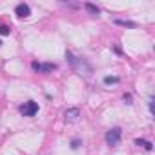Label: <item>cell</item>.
Masks as SVG:
<instances>
[{
  "label": "cell",
  "instance_id": "1",
  "mask_svg": "<svg viewBox=\"0 0 155 155\" xmlns=\"http://www.w3.org/2000/svg\"><path fill=\"white\" fill-rule=\"evenodd\" d=\"M66 60H68V62H69L77 71H79L81 75H90V73H91V68H90L82 58H77L71 51H66Z\"/></svg>",
  "mask_w": 155,
  "mask_h": 155
},
{
  "label": "cell",
  "instance_id": "2",
  "mask_svg": "<svg viewBox=\"0 0 155 155\" xmlns=\"http://www.w3.org/2000/svg\"><path fill=\"white\" fill-rule=\"evenodd\" d=\"M120 137H122V130L120 128H111L108 133H106V142L110 146H117L120 142Z\"/></svg>",
  "mask_w": 155,
  "mask_h": 155
},
{
  "label": "cell",
  "instance_id": "3",
  "mask_svg": "<svg viewBox=\"0 0 155 155\" xmlns=\"http://www.w3.org/2000/svg\"><path fill=\"white\" fill-rule=\"evenodd\" d=\"M37 111H38V104L33 102V101L24 102V104L20 106V113H22L24 117H33V115H37Z\"/></svg>",
  "mask_w": 155,
  "mask_h": 155
},
{
  "label": "cell",
  "instance_id": "4",
  "mask_svg": "<svg viewBox=\"0 0 155 155\" xmlns=\"http://www.w3.org/2000/svg\"><path fill=\"white\" fill-rule=\"evenodd\" d=\"M64 117H66V120L73 122V120H77V119L81 117V110H79V108H68V110L64 111Z\"/></svg>",
  "mask_w": 155,
  "mask_h": 155
},
{
  "label": "cell",
  "instance_id": "5",
  "mask_svg": "<svg viewBox=\"0 0 155 155\" xmlns=\"http://www.w3.org/2000/svg\"><path fill=\"white\" fill-rule=\"evenodd\" d=\"M15 13H17L20 18H26V17L31 15V8H29L28 4H18V6L15 8Z\"/></svg>",
  "mask_w": 155,
  "mask_h": 155
},
{
  "label": "cell",
  "instance_id": "6",
  "mask_svg": "<svg viewBox=\"0 0 155 155\" xmlns=\"http://www.w3.org/2000/svg\"><path fill=\"white\" fill-rule=\"evenodd\" d=\"M135 144H137V146H142V148L148 150V151H151V148H153V144H151L150 140H144V139H137Z\"/></svg>",
  "mask_w": 155,
  "mask_h": 155
},
{
  "label": "cell",
  "instance_id": "7",
  "mask_svg": "<svg viewBox=\"0 0 155 155\" xmlns=\"http://www.w3.org/2000/svg\"><path fill=\"white\" fill-rule=\"evenodd\" d=\"M57 66L53 64V62H46V64H40V73H49V71H53Z\"/></svg>",
  "mask_w": 155,
  "mask_h": 155
},
{
  "label": "cell",
  "instance_id": "8",
  "mask_svg": "<svg viewBox=\"0 0 155 155\" xmlns=\"http://www.w3.org/2000/svg\"><path fill=\"white\" fill-rule=\"evenodd\" d=\"M84 8H86V9H88V11H90L91 15H99V13H101V9H99L97 6H93V4H90V2H86V4H84Z\"/></svg>",
  "mask_w": 155,
  "mask_h": 155
},
{
  "label": "cell",
  "instance_id": "9",
  "mask_svg": "<svg viewBox=\"0 0 155 155\" xmlns=\"http://www.w3.org/2000/svg\"><path fill=\"white\" fill-rule=\"evenodd\" d=\"M115 24H119V26H124V28H137V24L135 22H130V20H115Z\"/></svg>",
  "mask_w": 155,
  "mask_h": 155
},
{
  "label": "cell",
  "instance_id": "10",
  "mask_svg": "<svg viewBox=\"0 0 155 155\" xmlns=\"http://www.w3.org/2000/svg\"><path fill=\"white\" fill-rule=\"evenodd\" d=\"M119 82V77H104V84H117Z\"/></svg>",
  "mask_w": 155,
  "mask_h": 155
},
{
  "label": "cell",
  "instance_id": "11",
  "mask_svg": "<svg viewBox=\"0 0 155 155\" xmlns=\"http://www.w3.org/2000/svg\"><path fill=\"white\" fill-rule=\"evenodd\" d=\"M9 33H11V28H9V26H6V24L0 26V35H4V37H6V35H9Z\"/></svg>",
  "mask_w": 155,
  "mask_h": 155
},
{
  "label": "cell",
  "instance_id": "12",
  "mask_svg": "<svg viewBox=\"0 0 155 155\" xmlns=\"http://www.w3.org/2000/svg\"><path fill=\"white\" fill-rule=\"evenodd\" d=\"M79 144H81V140H79V139H73V140H71V148H73V150L79 148Z\"/></svg>",
  "mask_w": 155,
  "mask_h": 155
},
{
  "label": "cell",
  "instance_id": "13",
  "mask_svg": "<svg viewBox=\"0 0 155 155\" xmlns=\"http://www.w3.org/2000/svg\"><path fill=\"white\" fill-rule=\"evenodd\" d=\"M31 68H33L35 71H40V62H33V64H31Z\"/></svg>",
  "mask_w": 155,
  "mask_h": 155
},
{
  "label": "cell",
  "instance_id": "14",
  "mask_svg": "<svg viewBox=\"0 0 155 155\" xmlns=\"http://www.w3.org/2000/svg\"><path fill=\"white\" fill-rule=\"evenodd\" d=\"M124 102H126V104H131V95H130V93L124 95Z\"/></svg>",
  "mask_w": 155,
  "mask_h": 155
},
{
  "label": "cell",
  "instance_id": "15",
  "mask_svg": "<svg viewBox=\"0 0 155 155\" xmlns=\"http://www.w3.org/2000/svg\"><path fill=\"white\" fill-rule=\"evenodd\" d=\"M0 46H2V42H0Z\"/></svg>",
  "mask_w": 155,
  "mask_h": 155
}]
</instances>
